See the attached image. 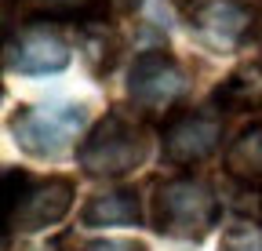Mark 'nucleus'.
Returning <instances> with one entry per match:
<instances>
[{"label": "nucleus", "instance_id": "nucleus-1", "mask_svg": "<svg viewBox=\"0 0 262 251\" xmlns=\"http://www.w3.org/2000/svg\"><path fill=\"white\" fill-rule=\"evenodd\" d=\"M149 156V128L146 120L127 117L120 109L106 113L77 146V164L91 178H124Z\"/></svg>", "mask_w": 262, "mask_h": 251}, {"label": "nucleus", "instance_id": "nucleus-2", "mask_svg": "<svg viewBox=\"0 0 262 251\" xmlns=\"http://www.w3.org/2000/svg\"><path fill=\"white\" fill-rule=\"evenodd\" d=\"M219 222V197L204 178L179 175L153 190V230L171 240H204Z\"/></svg>", "mask_w": 262, "mask_h": 251}, {"label": "nucleus", "instance_id": "nucleus-3", "mask_svg": "<svg viewBox=\"0 0 262 251\" xmlns=\"http://www.w3.org/2000/svg\"><path fill=\"white\" fill-rule=\"evenodd\" d=\"M73 208L70 178H29L11 168L4 175V230L8 233H40L62 222Z\"/></svg>", "mask_w": 262, "mask_h": 251}, {"label": "nucleus", "instance_id": "nucleus-4", "mask_svg": "<svg viewBox=\"0 0 262 251\" xmlns=\"http://www.w3.org/2000/svg\"><path fill=\"white\" fill-rule=\"evenodd\" d=\"M88 124V106L80 102H48V106H18L11 117V135L22 153L37 161H58Z\"/></svg>", "mask_w": 262, "mask_h": 251}, {"label": "nucleus", "instance_id": "nucleus-5", "mask_svg": "<svg viewBox=\"0 0 262 251\" xmlns=\"http://www.w3.org/2000/svg\"><path fill=\"white\" fill-rule=\"evenodd\" d=\"M222 142V113L215 106H182L164 117L160 149L175 168H193L208 161Z\"/></svg>", "mask_w": 262, "mask_h": 251}, {"label": "nucleus", "instance_id": "nucleus-6", "mask_svg": "<svg viewBox=\"0 0 262 251\" xmlns=\"http://www.w3.org/2000/svg\"><path fill=\"white\" fill-rule=\"evenodd\" d=\"M186 70L168 48H149L139 51L127 70V99L142 113H171V106L186 95Z\"/></svg>", "mask_w": 262, "mask_h": 251}, {"label": "nucleus", "instance_id": "nucleus-7", "mask_svg": "<svg viewBox=\"0 0 262 251\" xmlns=\"http://www.w3.org/2000/svg\"><path fill=\"white\" fill-rule=\"evenodd\" d=\"M4 66L11 73H26V77L58 73L70 66V40L51 22H29L26 29H18V37L8 40Z\"/></svg>", "mask_w": 262, "mask_h": 251}, {"label": "nucleus", "instance_id": "nucleus-8", "mask_svg": "<svg viewBox=\"0 0 262 251\" xmlns=\"http://www.w3.org/2000/svg\"><path fill=\"white\" fill-rule=\"evenodd\" d=\"M255 22L258 8L248 0H189V26L219 51H233L255 37Z\"/></svg>", "mask_w": 262, "mask_h": 251}, {"label": "nucleus", "instance_id": "nucleus-9", "mask_svg": "<svg viewBox=\"0 0 262 251\" xmlns=\"http://www.w3.org/2000/svg\"><path fill=\"white\" fill-rule=\"evenodd\" d=\"M139 218H142L139 193L127 190V186H120V190H106V193H95L80 208V222L91 226V230H102V226H139Z\"/></svg>", "mask_w": 262, "mask_h": 251}, {"label": "nucleus", "instance_id": "nucleus-10", "mask_svg": "<svg viewBox=\"0 0 262 251\" xmlns=\"http://www.w3.org/2000/svg\"><path fill=\"white\" fill-rule=\"evenodd\" d=\"M22 11L33 22H77L98 26L110 18V0H22Z\"/></svg>", "mask_w": 262, "mask_h": 251}, {"label": "nucleus", "instance_id": "nucleus-11", "mask_svg": "<svg viewBox=\"0 0 262 251\" xmlns=\"http://www.w3.org/2000/svg\"><path fill=\"white\" fill-rule=\"evenodd\" d=\"M226 171L244 186H262V120L244 128L226 149Z\"/></svg>", "mask_w": 262, "mask_h": 251}, {"label": "nucleus", "instance_id": "nucleus-12", "mask_svg": "<svg viewBox=\"0 0 262 251\" xmlns=\"http://www.w3.org/2000/svg\"><path fill=\"white\" fill-rule=\"evenodd\" d=\"M120 37L113 33V29L106 22H98V26H84L80 29V55L88 62V70L95 77H106L117 62H120Z\"/></svg>", "mask_w": 262, "mask_h": 251}, {"label": "nucleus", "instance_id": "nucleus-13", "mask_svg": "<svg viewBox=\"0 0 262 251\" xmlns=\"http://www.w3.org/2000/svg\"><path fill=\"white\" fill-rule=\"evenodd\" d=\"M262 99V73L244 66L237 73H229L219 87H215V106L219 113H241V109H251L255 102Z\"/></svg>", "mask_w": 262, "mask_h": 251}, {"label": "nucleus", "instance_id": "nucleus-14", "mask_svg": "<svg viewBox=\"0 0 262 251\" xmlns=\"http://www.w3.org/2000/svg\"><path fill=\"white\" fill-rule=\"evenodd\" d=\"M222 251H262V230L244 222V226H233L222 240Z\"/></svg>", "mask_w": 262, "mask_h": 251}, {"label": "nucleus", "instance_id": "nucleus-15", "mask_svg": "<svg viewBox=\"0 0 262 251\" xmlns=\"http://www.w3.org/2000/svg\"><path fill=\"white\" fill-rule=\"evenodd\" d=\"M84 251H146L139 240H91Z\"/></svg>", "mask_w": 262, "mask_h": 251}, {"label": "nucleus", "instance_id": "nucleus-16", "mask_svg": "<svg viewBox=\"0 0 262 251\" xmlns=\"http://www.w3.org/2000/svg\"><path fill=\"white\" fill-rule=\"evenodd\" d=\"M255 44H258V51H262V4H258V22H255Z\"/></svg>", "mask_w": 262, "mask_h": 251}, {"label": "nucleus", "instance_id": "nucleus-17", "mask_svg": "<svg viewBox=\"0 0 262 251\" xmlns=\"http://www.w3.org/2000/svg\"><path fill=\"white\" fill-rule=\"evenodd\" d=\"M113 4H117V8H124V11H131V8H139L142 0H113Z\"/></svg>", "mask_w": 262, "mask_h": 251}]
</instances>
